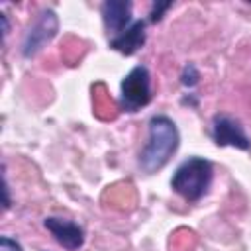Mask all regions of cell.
<instances>
[{
    "label": "cell",
    "instance_id": "cell-1",
    "mask_svg": "<svg viewBox=\"0 0 251 251\" xmlns=\"http://www.w3.org/2000/svg\"><path fill=\"white\" fill-rule=\"evenodd\" d=\"M149 137L139 153V169L147 175H153L161 171L171 157L176 153L180 135L176 129V124L163 114H157L149 120Z\"/></svg>",
    "mask_w": 251,
    "mask_h": 251
},
{
    "label": "cell",
    "instance_id": "cell-2",
    "mask_svg": "<svg viewBox=\"0 0 251 251\" xmlns=\"http://www.w3.org/2000/svg\"><path fill=\"white\" fill-rule=\"evenodd\" d=\"M214 167L204 157H188L171 176V188L186 202H198L212 186Z\"/></svg>",
    "mask_w": 251,
    "mask_h": 251
},
{
    "label": "cell",
    "instance_id": "cell-3",
    "mask_svg": "<svg viewBox=\"0 0 251 251\" xmlns=\"http://www.w3.org/2000/svg\"><path fill=\"white\" fill-rule=\"evenodd\" d=\"M151 75L145 65H135L120 84V108L124 112H139L151 102Z\"/></svg>",
    "mask_w": 251,
    "mask_h": 251
},
{
    "label": "cell",
    "instance_id": "cell-4",
    "mask_svg": "<svg viewBox=\"0 0 251 251\" xmlns=\"http://www.w3.org/2000/svg\"><path fill=\"white\" fill-rule=\"evenodd\" d=\"M59 31V18L53 10H43L27 29L22 41V55L25 59L35 57Z\"/></svg>",
    "mask_w": 251,
    "mask_h": 251
},
{
    "label": "cell",
    "instance_id": "cell-5",
    "mask_svg": "<svg viewBox=\"0 0 251 251\" xmlns=\"http://www.w3.org/2000/svg\"><path fill=\"white\" fill-rule=\"evenodd\" d=\"M210 135H212L214 143L220 147H235L241 151L251 149V139L247 137L241 122L231 116H226V114L214 116Z\"/></svg>",
    "mask_w": 251,
    "mask_h": 251
},
{
    "label": "cell",
    "instance_id": "cell-6",
    "mask_svg": "<svg viewBox=\"0 0 251 251\" xmlns=\"http://www.w3.org/2000/svg\"><path fill=\"white\" fill-rule=\"evenodd\" d=\"M43 226L55 237V241L67 251H78L84 245V229L73 220L49 216L43 220Z\"/></svg>",
    "mask_w": 251,
    "mask_h": 251
},
{
    "label": "cell",
    "instance_id": "cell-7",
    "mask_svg": "<svg viewBox=\"0 0 251 251\" xmlns=\"http://www.w3.org/2000/svg\"><path fill=\"white\" fill-rule=\"evenodd\" d=\"M102 12V22L106 31L116 37L124 29H127L133 20H131V2L129 0H106L100 8Z\"/></svg>",
    "mask_w": 251,
    "mask_h": 251
},
{
    "label": "cell",
    "instance_id": "cell-8",
    "mask_svg": "<svg viewBox=\"0 0 251 251\" xmlns=\"http://www.w3.org/2000/svg\"><path fill=\"white\" fill-rule=\"evenodd\" d=\"M145 27H147V20H133V24L127 29H124L120 35L110 39V47L122 55H133L145 45V37H147Z\"/></svg>",
    "mask_w": 251,
    "mask_h": 251
},
{
    "label": "cell",
    "instance_id": "cell-9",
    "mask_svg": "<svg viewBox=\"0 0 251 251\" xmlns=\"http://www.w3.org/2000/svg\"><path fill=\"white\" fill-rule=\"evenodd\" d=\"M198 78H200V73H198V69H196L192 63H188V65L184 67L182 75H180V82H182L184 86L192 88V86H196V84H198Z\"/></svg>",
    "mask_w": 251,
    "mask_h": 251
},
{
    "label": "cell",
    "instance_id": "cell-10",
    "mask_svg": "<svg viewBox=\"0 0 251 251\" xmlns=\"http://www.w3.org/2000/svg\"><path fill=\"white\" fill-rule=\"evenodd\" d=\"M171 6H173V2H155L153 8H151V12H149V18H147V20H149L151 24H157V22L163 18V14H165Z\"/></svg>",
    "mask_w": 251,
    "mask_h": 251
},
{
    "label": "cell",
    "instance_id": "cell-11",
    "mask_svg": "<svg viewBox=\"0 0 251 251\" xmlns=\"http://www.w3.org/2000/svg\"><path fill=\"white\" fill-rule=\"evenodd\" d=\"M0 251H22V245L12 237L2 235L0 237Z\"/></svg>",
    "mask_w": 251,
    "mask_h": 251
},
{
    "label": "cell",
    "instance_id": "cell-12",
    "mask_svg": "<svg viewBox=\"0 0 251 251\" xmlns=\"http://www.w3.org/2000/svg\"><path fill=\"white\" fill-rule=\"evenodd\" d=\"M10 206V190H8V184H6V178H4V208Z\"/></svg>",
    "mask_w": 251,
    "mask_h": 251
}]
</instances>
